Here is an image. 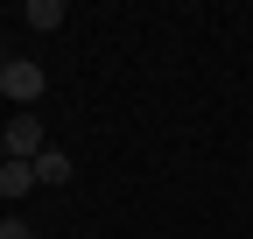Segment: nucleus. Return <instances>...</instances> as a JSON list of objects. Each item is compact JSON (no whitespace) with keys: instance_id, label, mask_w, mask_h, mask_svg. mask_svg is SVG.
I'll return each instance as SVG.
<instances>
[{"instance_id":"nucleus-7","label":"nucleus","mask_w":253,"mask_h":239,"mask_svg":"<svg viewBox=\"0 0 253 239\" xmlns=\"http://www.w3.org/2000/svg\"><path fill=\"white\" fill-rule=\"evenodd\" d=\"M0 169H7V134H0Z\"/></svg>"},{"instance_id":"nucleus-3","label":"nucleus","mask_w":253,"mask_h":239,"mask_svg":"<svg viewBox=\"0 0 253 239\" xmlns=\"http://www.w3.org/2000/svg\"><path fill=\"white\" fill-rule=\"evenodd\" d=\"M71 176H78V162L63 155V148H42V155H36V183L56 190V183H71Z\"/></svg>"},{"instance_id":"nucleus-5","label":"nucleus","mask_w":253,"mask_h":239,"mask_svg":"<svg viewBox=\"0 0 253 239\" xmlns=\"http://www.w3.org/2000/svg\"><path fill=\"white\" fill-rule=\"evenodd\" d=\"M63 21H71L63 0H28V28H42V36H49V28H63Z\"/></svg>"},{"instance_id":"nucleus-2","label":"nucleus","mask_w":253,"mask_h":239,"mask_svg":"<svg viewBox=\"0 0 253 239\" xmlns=\"http://www.w3.org/2000/svg\"><path fill=\"white\" fill-rule=\"evenodd\" d=\"M42 148H49V141H42V120H36V113H14V120H7V162H36Z\"/></svg>"},{"instance_id":"nucleus-1","label":"nucleus","mask_w":253,"mask_h":239,"mask_svg":"<svg viewBox=\"0 0 253 239\" xmlns=\"http://www.w3.org/2000/svg\"><path fill=\"white\" fill-rule=\"evenodd\" d=\"M0 92H7V99H14V106L28 113V106L42 99V71L28 64V56H7V64H0Z\"/></svg>"},{"instance_id":"nucleus-6","label":"nucleus","mask_w":253,"mask_h":239,"mask_svg":"<svg viewBox=\"0 0 253 239\" xmlns=\"http://www.w3.org/2000/svg\"><path fill=\"white\" fill-rule=\"evenodd\" d=\"M0 239H36V232H28V218H0Z\"/></svg>"},{"instance_id":"nucleus-4","label":"nucleus","mask_w":253,"mask_h":239,"mask_svg":"<svg viewBox=\"0 0 253 239\" xmlns=\"http://www.w3.org/2000/svg\"><path fill=\"white\" fill-rule=\"evenodd\" d=\"M36 190V162H7L0 169V197H28Z\"/></svg>"}]
</instances>
